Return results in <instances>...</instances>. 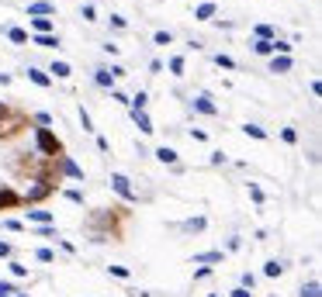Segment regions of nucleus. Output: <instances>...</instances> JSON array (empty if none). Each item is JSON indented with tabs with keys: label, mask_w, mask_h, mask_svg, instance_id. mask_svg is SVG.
I'll list each match as a JSON object with an SVG mask.
<instances>
[{
	"label": "nucleus",
	"mask_w": 322,
	"mask_h": 297,
	"mask_svg": "<svg viewBox=\"0 0 322 297\" xmlns=\"http://www.w3.org/2000/svg\"><path fill=\"white\" fill-rule=\"evenodd\" d=\"M35 148H38L45 159H59V155H63V142H59L49 128H35Z\"/></svg>",
	"instance_id": "1"
},
{
	"label": "nucleus",
	"mask_w": 322,
	"mask_h": 297,
	"mask_svg": "<svg viewBox=\"0 0 322 297\" xmlns=\"http://www.w3.org/2000/svg\"><path fill=\"white\" fill-rule=\"evenodd\" d=\"M24 125H28V118H24L21 111H10V114L0 121V139H14V135L24 128Z\"/></svg>",
	"instance_id": "2"
},
{
	"label": "nucleus",
	"mask_w": 322,
	"mask_h": 297,
	"mask_svg": "<svg viewBox=\"0 0 322 297\" xmlns=\"http://www.w3.org/2000/svg\"><path fill=\"white\" fill-rule=\"evenodd\" d=\"M52 194H56L52 183H35V187H28V194H21V204H42V201H49Z\"/></svg>",
	"instance_id": "3"
},
{
	"label": "nucleus",
	"mask_w": 322,
	"mask_h": 297,
	"mask_svg": "<svg viewBox=\"0 0 322 297\" xmlns=\"http://www.w3.org/2000/svg\"><path fill=\"white\" fill-rule=\"evenodd\" d=\"M111 187H114V194L125 197V201H135V197H139V194L132 190V180H128L125 173H114V176H111Z\"/></svg>",
	"instance_id": "4"
},
{
	"label": "nucleus",
	"mask_w": 322,
	"mask_h": 297,
	"mask_svg": "<svg viewBox=\"0 0 322 297\" xmlns=\"http://www.w3.org/2000/svg\"><path fill=\"white\" fill-rule=\"evenodd\" d=\"M191 104H194V111H198V114H208V118H215V114H218V104H215V100H212L208 93H201V97H194Z\"/></svg>",
	"instance_id": "5"
},
{
	"label": "nucleus",
	"mask_w": 322,
	"mask_h": 297,
	"mask_svg": "<svg viewBox=\"0 0 322 297\" xmlns=\"http://www.w3.org/2000/svg\"><path fill=\"white\" fill-rule=\"evenodd\" d=\"M10 208H21V194L14 187H0V211H10Z\"/></svg>",
	"instance_id": "6"
},
{
	"label": "nucleus",
	"mask_w": 322,
	"mask_h": 297,
	"mask_svg": "<svg viewBox=\"0 0 322 297\" xmlns=\"http://www.w3.org/2000/svg\"><path fill=\"white\" fill-rule=\"evenodd\" d=\"M56 162H59V173H63V176H70V180H83V169L70 159V155H59Z\"/></svg>",
	"instance_id": "7"
},
{
	"label": "nucleus",
	"mask_w": 322,
	"mask_h": 297,
	"mask_svg": "<svg viewBox=\"0 0 322 297\" xmlns=\"http://www.w3.org/2000/svg\"><path fill=\"white\" fill-rule=\"evenodd\" d=\"M56 10V3H49V0H35V3H28V17H45V14H52Z\"/></svg>",
	"instance_id": "8"
},
{
	"label": "nucleus",
	"mask_w": 322,
	"mask_h": 297,
	"mask_svg": "<svg viewBox=\"0 0 322 297\" xmlns=\"http://www.w3.org/2000/svg\"><path fill=\"white\" fill-rule=\"evenodd\" d=\"M215 10H218V7H215L212 0L198 3V7H194V21H212V17H215Z\"/></svg>",
	"instance_id": "9"
},
{
	"label": "nucleus",
	"mask_w": 322,
	"mask_h": 297,
	"mask_svg": "<svg viewBox=\"0 0 322 297\" xmlns=\"http://www.w3.org/2000/svg\"><path fill=\"white\" fill-rule=\"evenodd\" d=\"M49 73L56 76V79H70V76H73V66H70V63H66V59H56V63H52V70H49Z\"/></svg>",
	"instance_id": "10"
},
{
	"label": "nucleus",
	"mask_w": 322,
	"mask_h": 297,
	"mask_svg": "<svg viewBox=\"0 0 322 297\" xmlns=\"http://www.w3.org/2000/svg\"><path fill=\"white\" fill-rule=\"evenodd\" d=\"M291 66H295L291 56H274L270 59V73H291Z\"/></svg>",
	"instance_id": "11"
},
{
	"label": "nucleus",
	"mask_w": 322,
	"mask_h": 297,
	"mask_svg": "<svg viewBox=\"0 0 322 297\" xmlns=\"http://www.w3.org/2000/svg\"><path fill=\"white\" fill-rule=\"evenodd\" d=\"M28 79H31L35 86H52V76L42 73V70H35V66H28Z\"/></svg>",
	"instance_id": "12"
},
{
	"label": "nucleus",
	"mask_w": 322,
	"mask_h": 297,
	"mask_svg": "<svg viewBox=\"0 0 322 297\" xmlns=\"http://www.w3.org/2000/svg\"><path fill=\"white\" fill-rule=\"evenodd\" d=\"M31 28H35V35H52V17H31Z\"/></svg>",
	"instance_id": "13"
},
{
	"label": "nucleus",
	"mask_w": 322,
	"mask_h": 297,
	"mask_svg": "<svg viewBox=\"0 0 322 297\" xmlns=\"http://www.w3.org/2000/svg\"><path fill=\"white\" fill-rule=\"evenodd\" d=\"M132 118H135V125H139V132H142V135H149V132H156L146 111H132Z\"/></svg>",
	"instance_id": "14"
},
{
	"label": "nucleus",
	"mask_w": 322,
	"mask_h": 297,
	"mask_svg": "<svg viewBox=\"0 0 322 297\" xmlns=\"http://www.w3.org/2000/svg\"><path fill=\"white\" fill-rule=\"evenodd\" d=\"M94 83L104 86V90H114V76L107 73V70H97V73H94Z\"/></svg>",
	"instance_id": "15"
},
{
	"label": "nucleus",
	"mask_w": 322,
	"mask_h": 297,
	"mask_svg": "<svg viewBox=\"0 0 322 297\" xmlns=\"http://www.w3.org/2000/svg\"><path fill=\"white\" fill-rule=\"evenodd\" d=\"M38 49H59V35H35Z\"/></svg>",
	"instance_id": "16"
},
{
	"label": "nucleus",
	"mask_w": 322,
	"mask_h": 297,
	"mask_svg": "<svg viewBox=\"0 0 322 297\" xmlns=\"http://www.w3.org/2000/svg\"><path fill=\"white\" fill-rule=\"evenodd\" d=\"M156 159H160V162H166V166H177V152H173L170 146H160V148H156Z\"/></svg>",
	"instance_id": "17"
},
{
	"label": "nucleus",
	"mask_w": 322,
	"mask_h": 297,
	"mask_svg": "<svg viewBox=\"0 0 322 297\" xmlns=\"http://www.w3.org/2000/svg\"><path fill=\"white\" fill-rule=\"evenodd\" d=\"M253 35H256V42H274V28L270 24H256Z\"/></svg>",
	"instance_id": "18"
},
{
	"label": "nucleus",
	"mask_w": 322,
	"mask_h": 297,
	"mask_svg": "<svg viewBox=\"0 0 322 297\" xmlns=\"http://www.w3.org/2000/svg\"><path fill=\"white\" fill-rule=\"evenodd\" d=\"M28 222H35V224H52V211H28Z\"/></svg>",
	"instance_id": "19"
},
{
	"label": "nucleus",
	"mask_w": 322,
	"mask_h": 297,
	"mask_svg": "<svg viewBox=\"0 0 322 297\" xmlns=\"http://www.w3.org/2000/svg\"><path fill=\"white\" fill-rule=\"evenodd\" d=\"M7 38H10L14 45H24V42H28V31H24V28H7Z\"/></svg>",
	"instance_id": "20"
},
{
	"label": "nucleus",
	"mask_w": 322,
	"mask_h": 297,
	"mask_svg": "<svg viewBox=\"0 0 322 297\" xmlns=\"http://www.w3.org/2000/svg\"><path fill=\"white\" fill-rule=\"evenodd\" d=\"M128 104H132V111H146V104H149V93H146V90H139V93H135Z\"/></svg>",
	"instance_id": "21"
},
{
	"label": "nucleus",
	"mask_w": 322,
	"mask_h": 297,
	"mask_svg": "<svg viewBox=\"0 0 322 297\" xmlns=\"http://www.w3.org/2000/svg\"><path fill=\"white\" fill-rule=\"evenodd\" d=\"M194 263H222V252H218V249H215V252H198Z\"/></svg>",
	"instance_id": "22"
},
{
	"label": "nucleus",
	"mask_w": 322,
	"mask_h": 297,
	"mask_svg": "<svg viewBox=\"0 0 322 297\" xmlns=\"http://www.w3.org/2000/svg\"><path fill=\"white\" fill-rule=\"evenodd\" d=\"M263 273H267V277H281V273H284V263H281V259H270V263L263 266Z\"/></svg>",
	"instance_id": "23"
},
{
	"label": "nucleus",
	"mask_w": 322,
	"mask_h": 297,
	"mask_svg": "<svg viewBox=\"0 0 322 297\" xmlns=\"http://www.w3.org/2000/svg\"><path fill=\"white\" fill-rule=\"evenodd\" d=\"M205 228H208L205 218H187V222H184V231H205Z\"/></svg>",
	"instance_id": "24"
},
{
	"label": "nucleus",
	"mask_w": 322,
	"mask_h": 297,
	"mask_svg": "<svg viewBox=\"0 0 322 297\" xmlns=\"http://www.w3.org/2000/svg\"><path fill=\"white\" fill-rule=\"evenodd\" d=\"M253 52L256 56H274V42H253Z\"/></svg>",
	"instance_id": "25"
},
{
	"label": "nucleus",
	"mask_w": 322,
	"mask_h": 297,
	"mask_svg": "<svg viewBox=\"0 0 322 297\" xmlns=\"http://www.w3.org/2000/svg\"><path fill=\"white\" fill-rule=\"evenodd\" d=\"M242 132H246V135H249V139H256V142H263V139H267V132H263V128H260V125H246V128H242Z\"/></svg>",
	"instance_id": "26"
},
{
	"label": "nucleus",
	"mask_w": 322,
	"mask_h": 297,
	"mask_svg": "<svg viewBox=\"0 0 322 297\" xmlns=\"http://www.w3.org/2000/svg\"><path fill=\"white\" fill-rule=\"evenodd\" d=\"M35 235H38V238H59L52 224H35Z\"/></svg>",
	"instance_id": "27"
},
{
	"label": "nucleus",
	"mask_w": 322,
	"mask_h": 297,
	"mask_svg": "<svg viewBox=\"0 0 322 297\" xmlns=\"http://www.w3.org/2000/svg\"><path fill=\"white\" fill-rule=\"evenodd\" d=\"M170 73L184 76V56H170Z\"/></svg>",
	"instance_id": "28"
},
{
	"label": "nucleus",
	"mask_w": 322,
	"mask_h": 297,
	"mask_svg": "<svg viewBox=\"0 0 322 297\" xmlns=\"http://www.w3.org/2000/svg\"><path fill=\"white\" fill-rule=\"evenodd\" d=\"M35 259H38V263H52V259H56V252L42 245V249H35Z\"/></svg>",
	"instance_id": "29"
},
{
	"label": "nucleus",
	"mask_w": 322,
	"mask_h": 297,
	"mask_svg": "<svg viewBox=\"0 0 322 297\" xmlns=\"http://www.w3.org/2000/svg\"><path fill=\"white\" fill-rule=\"evenodd\" d=\"M302 297H319V280H309V284L302 287Z\"/></svg>",
	"instance_id": "30"
},
{
	"label": "nucleus",
	"mask_w": 322,
	"mask_h": 297,
	"mask_svg": "<svg viewBox=\"0 0 322 297\" xmlns=\"http://www.w3.org/2000/svg\"><path fill=\"white\" fill-rule=\"evenodd\" d=\"M215 66H222V70H236V63H232V56H215Z\"/></svg>",
	"instance_id": "31"
},
{
	"label": "nucleus",
	"mask_w": 322,
	"mask_h": 297,
	"mask_svg": "<svg viewBox=\"0 0 322 297\" xmlns=\"http://www.w3.org/2000/svg\"><path fill=\"white\" fill-rule=\"evenodd\" d=\"M7 266H10V273H14V277H28V266H24V263H17V259H10Z\"/></svg>",
	"instance_id": "32"
},
{
	"label": "nucleus",
	"mask_w": 322,
	"mask_h": 297,
	"mask_svg": "<svg viewBox=\"0 0 322 297\" xmlns=\"http://www.w3.org/2000/svg\"><path fill=\"white\" fill-rule=\"evenodd\" d=\"M239 287H242V291H253V287H256V277H253V273H249V270H246V273H242Z\"/></svg>",
	"instance_id": "33"
},
{
	"label": "nucleus",
	"mask_w": 322,
	"mask_h": 297,
	"mask_svg": "<svg viewBox=\"0 0 322 297\" xmlns=\"http://www.w3.org/2000/svg\"><path fill=\"white\" fill-rule=\"evenodd\" d=\"M35 125H38V128H49V125H52V114L38 111V114H35Z\"/></svg>",
	"instance_id": "34"
},
{
	"label": "nucleus",
	"mask_w": 322,
	"mask_h": 297,
	"mask_svg": "<svg viewBox=\"0 0 322 297\" xmlns=\"http://www.w3.org/2000/svg\"><path fill=\"white\" fill-rule=\"evenodd\" d=\"M107 273L118 277V280H128V266H107Z\"/></svg>",
	"instance_id": "35"
},
{
	"label": "nucleus",
	"mask_w": 322,
	"mask_h": 297,
	"mask_svg": "<svg viewBox=\"0 0 322 297\" xmlns=\"http://www.w3.org/2000/svg\"><path fill=\"white\" fill-rule=\"evenodd\" d=\"M0 294L14 297V294H17V284H10V280H0Z\"/></svg>",
	"instance_id": "36"
},
{
	"label": "nucleus",
	"mask_w": 322,
	"mask_h": 297,
	"mask_svg": "<svg viewBox=\"0 0 322 297\" xmlns=\"http://www.w3.org/2000/svg\"><path fill=\"white\" fill-rule=\"evenodd\" d=\"M153 42H156V45H170V42H173V35H170V31H156V35H153Z\"/></svg>",
	"instance_id": "37"
},
{
	"label": "nucleus",
	"mask_w": 322,
	"mask_h": 297,
	"mask_svg": "<svg viewBox=\"0 0 322 297\" xmlns=\"http://www.w3.org/2000/svg\"><path fill=\"white\" fill-rule=\"evenodd\" d=\"M281 139H284L288 146H295V142H298V132H295V128H284V132H281Z\"/></svg>",
	"instance_id": "38"
},
{
	"label": "nucleus",
	"mask_w": 322,
	"mask_h": 297,
	"mask_svg": "<svg viewBox=\"0 0 322 297\" xmlns=\"http://www.w3.org/2000/svg\"><path fill=\"white\" fill-rule=\"evenodd\" d=\"M94 14H97V10H94V3H83V7H80V17H83V21H94Z\"/></svg>",
	"instance_id": "39"
},
{
	"label": "nucleus",
	"mask_w": 322,
	"mask_h": 297,
	"mask_svg": "<svg viewBox=\"0 0 322 297\" xmlns=\"http://www.w3.org/2000/svg\"><path fill=\"white\" fill-rule=\"evenodd\" d=\"M3 228H7V231H24V224L17 222V218H7V222H3Z\"/></svg>",
	"instance_id": "40"
},
{
	"label": "nucleus",
	"mask_w": 322,
	"mask_h": 297,
	"mask_svg": "<svg viewBox=\"0 0 322 297\" xmlns=\"http://www.w3.org/2000/svg\"><path fill=\"white\" fill-rule=\"evenodd\" d=\"M249 197H253V201H256V204H263V190H260V187H256V183H249Z\"/></svg>",
	"instance_id": "41"
},
{
	"label": "nucleus",
	"mask_w": 322,
	"mask_h": 297,
	"mask_svg": "<svg viewBox=\"0 0 322 297\" xmlns=\"http://www.w3.org/2000/svg\"><path fill=\"white\" fill-rule=\"evenodd\" d=\"M66 201H73V204H83V194H80V190H66Z\"/></svg>",
	"instance_id": "42"
},
{
	"label": "nucleus",
	"mask_w": 322,
	"mask_h": 297,
	"mask_svg": "<svg viewBox=\"0 0 322 297\" xmlns=\"http://www.w3.org/2000/svg\"><path fill=\"white\" fill-rule=\"evenodd\" d=\"M191 139H194V142H208V135H205L201 128H191Z\"/></svg>",
	"instance_id": "43"
},
{
	"label": "nucleus",
	"mask_w": 322,
	"mask_h": 297,
	"mask_svg": "<svg viewBox=\"0 0 322 297\" xmlns=\"http://www.w3.org/2000/svg\"><path fill=\"white\" fill-rule=\"evenodd\" d=\"M205 277H212V266H201V270H194V280H205Z\"/></svg>",
	"instance_id": "44"
},
{
	"label": "nucleus",
	"mask_w": 322,
	"mask_h": 297,
	"mask_svg": "<svg viewBox=\"0 0 322 297\" xmlns=\"http://www.w3.org/2000/svg\"><path fill=\"white\" fill-rule=\"evenodd\" d=\"M80 125H83V132H90V114L80 107Z\"/></svg>",
	"instance_id": "45"
},
{
	"label": "nucleus",
	"mask_w": 322,
	"mask_h": 297,
	"mask_svg": "<svg viewBox=\"0 0 322 297\" xmlns=\"http://www.w3.org/2000/svg\"><path fill=\"white\" fill-rule=\"evenodd\" d=\"M111 28H118V31H121V28H125V17H118V14H111Z\"/></svg>",
	"instance_id": "46"
},
{
	"label": "nucleus",
	"mask_w": 322,
	"mask_h": 297,
	"mask_svg": "<svg viewBox=\"0 0 322 297\" xmlns=\"http://www.w3.org/2000/svg\"><path fill=\"white\" fill-rule=\"evenodd\" d=\"M212 166H225V155L222 152H212Z\"/></svg>",
	"instance_id": "47"
},
{
	"label": "nucleus",
	"mask_w": 322,
	"mask_h": 297,
	"mask_svg": "<svg viewBox=\"0 0 322 297\" xmlns=\"http://www.w3.org/2000/svg\"><path fill=\"white\" fill-rule=\"evenodd\" d=\"M0 259H10V242H0Z\"/></svg>",
	"instance_id": "48"
},
{
	"label": "nucleus",
	"mask_w": 322,
	"mask_h": 297,
	"mask_svg": "<svg viewBox=\"0 0 322 297\" xmlns=\"http://www.w3.org/2000/svg\"><path fill=\"white\" fill-rule=\"evenodd\" d=\"M232 297H253V294H249V291H242V287H236V291H232Z\"/></svg>",
	"instance_id": "49"
},
{
	"label": "nucleus",
	"mask_w": 322,
	"mask_h": 297,
	"mask_svg": "<svg viewBox=\"0 0 322 297\" xmlns=\"http://www.w3.org/2000/svg\"><path fill=\"white\" fill-rule=\"evenodd\" d=\"M7 114H10V107H7V104H0V121H3Z\"/></svg>",
	"instance_id": "50"
},
{
	"label": "nucleus",
	"mask_w": 322,
	"mask_h": 297,
	"mask_svg": "<svg viewBox=\"0 0 322 297\" xmlns=\"http://www.w3.org/2000/svg\"><path fill=\"white\" fill-rule=\"evenodd\" d=\"M14 297H28V294H14Z\"/></svg>",
	"instance_id": "51"
},
{
	"label": "nucleus",
	"mask_w": 322,
	"mask_h": 297,
	"mask_svg": "<svg viewBox=\"0 0 322 297\" xmlns=\"http://www.w3.org/2000/svg\"><path fill=\"white\" fill-rule=\"evenodd\" d=\"M208 297H218V294H208Z\"/></svg>",
	"instance_id": "52"
},
{
	"label": "nucleus",
	"mask_w": 322,
	"mask_h": 297,
	"mask_svg": "<svg viewBox=\"0 0 322 297\" xmlns=\"http://www.w3.org/2000/svg\"><path fill=\"white\" fill-rule=\"evenodd\" d=\"M0 297H7V294H0Z\"/></svg>",
	"instance_id": "53"
}]
</instances>
